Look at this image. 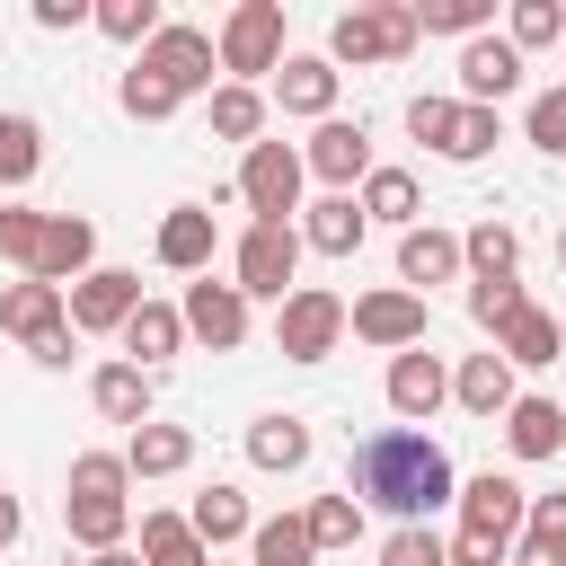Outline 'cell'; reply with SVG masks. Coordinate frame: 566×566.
<instances>
[{
  "label": "cell",
  "mask_w": 566,
  "mask_h": 566,
  "mask_svg": "<svg viewBox=\"0 0 566 566\" xmlns=\"http://www.w3.org/2000/svg\"><path fill=\"white\" fill-rule=\"evenodd\" d=\"M354 504L389 513V522H433L442 504H460V469L433 433L416 424H380L354 442Z\"/></svg>",
  "instance_id": "obj_1"
},
{
  "label": "cell",
  "mask_w": 566,
  "mask_h": 566,
  "mask_svg": "<svg viewBox=\"0 0 566 566\" xmlns=\"http://www.w3.org/2000/svg\"><path fill=\"white\" fill-rule=\"evenodd\" d=\"M531 522V486L522 478H460V531H451V566H513V539Z\"/></svg>",
  "instance_id": "obj_2"
},
{
  "label": "cell",
  "mask_w": 566,
  "mask_h": 566,
  "mask_svg": "<svg viewBox=\"0 0 566 566\" xmlns=\"http://www.w3.org/2000/svg\"><path fill=\"white\" fill-rule=\"evenodd\" d=\"M133 469H124V451H80L71 460V495H62V531L88 548V557H106V548H124V531H133Z\"/></svg>",
  "instance_id": "obj_3"
},
{
  "label": "cell",
  "mask_w": 566,
  "mask_h": 566,
  "mask_svg": "<svg viewBox=\"0 0 566 566\" xmlns=\"http://www.w3.org/2000/svg\"><path fill=\"white\" fill-rule=\"evenodd\" d=\"M416 44H424L416 0H354L327 27V62H407Z\"/></svg>",
  "instance_id": "obj_4"
},
{
  "label": "cell",
  "mask_w": 566,
  "mask_h": 566,
  "mask_svg": "<svg viewBox=\"0 0 566 566\" xmlns=\"http://www.w3.org/2000/svg\"><path fill=\"white\" fill-rule=\"evenodd\" d=\"M354 336V301H336L327 283H292V301L274 310V354L283 363H327Z\"/></svg>",
  "instance_id": "obj_5"
},
{
  "label": "cell",
  "mask_w": 566,
  "mask_h": 566,
  "mask_svg": "<svg viewBox=\"0 0 566 566\" xmlns=\"http://www.w3.org/2000/svg\"><path fill=\"white\" fill-rule=\"evenodd\" d=\"M292 274H301V221H248L239 248H230V283L248 301H292Z\"/></svg>",
  "instance_id": "obj_6"
},
{
  "label": "cell",
  "mask_w": 566,
  "mask_h": 566,
  "mask_svg": "<svg viewBox=\"0 0 566 566\" xmlns=\"http://www.w3.org/2000/svg\"><path fill=\"white\" fill-rule=\"evenodd\" d=\"M212 44H221V71L239 88H256L265 71H283V0H239Z\"/></svg>",
  "instance_id": "obj_7"
},
{
  "label": "cell",
  "mask_w": 566,
  "mask_h": 566,
  "mask_svg": "<svg viewBox=\"0 0 566 566\" xmlns=\"http://www.w3.org/2000/svg\"><path fill=\"white\" fill-rule=\"evenodd\" d=\"M301 186H310V168H301L292 142H256V150L239 159V203H248L256 221H292V212H301Z\"/></svg>",
  "instance_id": "obj_8"
},
{
  "label": "cell",
  "mask_w": 566,
  "mask_h": 566,
  "mask_svg": "<svg viewBox=\"0 0 566 566\" xmlns=\"http://www.w3.org/2000/svg\"><path fill=\"white\" fill-rule=\"evenodd\" d=\"M142 71H159L177 97H195V88H212V71H221V44H212L203 27H186V18H168V27L142 44Z\"/></svg>",
  "instance_id": "obj_9"
},
{
  "label": "cell",
  "mask_w": 566,
  "mask_h": 566,
  "mask_svg": "<svg viewBox=\"0 0 566 566\" xmlns=\"http://www.w3.org/2000/svg\"><path fill=\"white\" fill-rule=\"evenodd\" d=\"M142 310V274L133 265H97L71 283V336H124V318Z\"/></svg>",
  "instance_id": "obj_10"
},
{
  "label": "cell",
  "mask_w": 566,
  "mask_h": 566,
  "mask_svg": "<svg viewBox=\"0 0 566 566\" xmlns=\"http://www.w3.org/2000/svg\"><path fill=\"white\" fill-rule=\"evenodd\" d=\"M301 168H310L327 195H354V186L371 177V133H363V124H345V115H327V124L301 142Z\"/></svg>",
  "instance_id": "obj_11"
},
{
  "label": "cell",
  "mask_w": 566,
  "mask_h": 566,
  "mask_svg": "<svg viewBox=\"0 0 566 566\" xmlns=\"http://www.w3.org/2000/svg\"><path fill=\"white\" fill-rule=\"evenodd\" d=\"M177 310H186V336H195V345H212V354H239V345H248V292H239V283L195 274Z\"/></svg>",
  "instance_id": "obj_12"
},
{
  "label": "cell",
  "mask_w": 566,
  "mask_h": 566,
  "mask_svg": "<svg viewBox=\"0 0 566 566\" xmlns=\"http://www.w3.org/2000/svg\"><path fill=\"white\" fill-rule=\"evenodd\" d=\"M354 336H363V345H380V354L424 345V292H407V283L363 292V301H354Z\"/></svg>",
  "instance_id": "obj_13"
},
{
  "label": "cell",
  "mask_w": 566,
  "mask_h": 566,
  "mask_svg": "<svg viewBox=\"0 0 566 566\" xmlns=\"http://www.w3.org/2000/svg\"><path fill=\"white\" fill-rule=\"evenodd\" d=\"M212 248H221V230H212V212H203V203H168V212H159L150 256H159L168 274H212Z\"/></svg>",
  "instance_id": "obj_14"
},
{
  "label": "cell",
  "mask_w": 566,
  "mask_h": 566,
  "mask_svg": "<svg viewBox=\"0 0 566 566\" xmlns=\"http://www.w3.org/2000/svg\"><path fill=\"white\" fill-rule=\"evenodd\" d=\"M442 398H451V371H442V354H424V345L389 354V416H398V424H424Z\"/></svg>",
  "instance_id": "obj_15"
},
{
  "label": "cell",
  "mask_w": 566,
  "mask_h": 566,
  "mask_svg": "<svg viewBox=\"0 0 566 566\" xmlns=\"http://www.w3.org/2000/svg\"><path fill=\"white\" fill-rule=\"evenodd\" d=\"M53 327H71V292L35 283V274L0 283V336H18V345H44Z\"/></svg>",
  "instance_id": "obj_16"
},
{
  "label": "cell",
  "mask_w": 566,
  "mask_h": 566,
  "mask_svg": "<svg viewBox=\"0 0 566 566\" xmlns=\"http://www.w3.org/2000/svg\"><path fill=\"white\" fill-rule=\"evenodd\" d=\"M513 88H522V53L504 35H469L460 44V106H495Z\"/></svg>",
  "instance_id": "obj_17"
},
{
  "label": "cell",
  "mask_w": 566,
  "mask_h": 566,
  "mask_svg": "<svg viewBox=\"0 0 566 566\" xmlns=\"http://www.w3.org/2000/svg\"><path fill=\"white\" fill-rule=\"evenodd\" d=\"M336 80H345V71H336L327 53H283V71H274V106L327 124V115H336Z\"/></svg>",
  "instance_id": "obj_18"
},
{
  "label": "cell",
  "mask_w": 566,
  "mask_h": 566,
  "mask_svg": "<svg viewBox=\"0 0 566 566\" xmlns=\"http://www.w3.org/2000/svg\"><path fill=\"white\" fill-rule=\"evenodd\" d=\"M80 274H97V221H88V212H53V230H44V265H35V283H53V292H71Z\"/></svg>",
  "instance_id": "obj_19"
},
{
  "label": "cell",
  "mask_w": 566,
  "mask_h": 566,
  "mask_svg": "<svg viewBox=\"0 0 566 566\" xmlns=\"http://www.w3.org/2000/svg\"><path fill=\"white\" fill-rule=\"evenodd\" d=\"M460 265H469V256H460L451 230H433V221L398 230V283H407V292H433V283H451Z\"/></svg>",
  "instance_id": "obj_20"
},
{
  "label": "cell",
  "mask_w": 566,
  "mask_h": 566,
  "mask_svg": "<svg viewBox=\"0 0 566 566\" xmlns=\"http://www.w3.org/2000/svg\"><path fill=\"white\" fill-rule=\"evenodd\" d=\"M495 354L513 363V371H539V363H566V327L539 310V301H522L504 327H495Z\"/></svg>",
  "instance_id": "obj_21"
},
{
  "label": "cell",
  "mask_w": 566,
  "mask_h": 566,
  "mask_svg": "<svg viewBox=\"0 0 566 566\" xmlns=\"http://www.w3.org/2000/svg\"><path fill=\"white\" fill-rule=\"evenodd\" d=\"M124 363H142V371H159L168 354H186V310H168V301H142L133 318H124Z\"/></svg>",
  "instance_id": "obj_22"
},
{
  "label": "cell",
  "mask_w": 566,
  "mask_h": 566,
  "mask_svg": "<svg viewBox=\"0 0 566 566\" xmlns=\"http://www.w3.org/2000/svg\"><path fill=\"white\" fill-rule=\"evenodd\" d=\"M451 398H460L469 416H486V424H504V407H513L522 389H513V363H504V354L486 345V354H469V363L451 371Z\"/></svg>",
  "instance_id": "obj_23"
},
{
  "label": "cell",
  "mask_w": 566,
  "mask_h": 566,
  "mask_svg": "<svg viewBox=\"0 0 566 566\" xmlns=\"http://www.w3.org/2000/svg\"><path fill=\"white\" fill-rule=\"evenodd\" d=\"M88 407H97L106 424L142 433V424H150V371H142V363H97V380H88Z\"/></svg>",
  "instance_id": "obj_24"
},
{
  "label": "cell",
  "mask_w": 566,
  "mask_h": 566,
  "mask_svg": "<svg viewBox=\"0 0 566 566\" xmlns=\"http://www.w3.org/2000/svg\"><path fill=\"white\" fill-rule=\"evenodd\" d=\"M504 442H513V460H557V451H566V407L522 389V398L504 407Z\"/></svg>",
  "instance_id": "obj_25"
},
{
  "label": "cell",
  "mask_w": 566,
  "mask_h": 566,
  "mask_svg": "<svg viewBox=\"0 0 566 566\" xmlns=\"http://www.w3.org/2000/svg\"><path fill=\"white\" fill-rule=\"evenodd\" d=\"M363 203L354 195H318V203H301V248H318V256H354L363 248Z\"/></svg>",
  "instance_id": "obj_26"
},
{
  "label": "cell",
  "mask_w": 566,
  "mask_h": 566,
  "mask_svg": "<svg viewBox=\"0 0 566 566\" xmlns=\"http://www.w3.org/2000/svg\"><path fill=\"white\" fill-rule=\"evenodd\" d=\"M124 469H133V478H177V469H195V433L150 416L142 433H124Z\"/></svg>",
  "instance_id": "obj_27"
},
{
  "label": "cell",
  "mask_w": 566,
  "mask_h": 566,
  "mask_svg": "<svg viewBox=\"0 0 566 566\" xmlns=\"http://www.w3.org/2000/svg\"><path fill=\"white\" fill-rule=\"evenodd\" d=\"M186 522H195V539H203L212 557H221L230 539H248V531H256V513H248V495H239V486H203V495L186 504Z\"/></svg>",
  "instance_id": "obj_28"
},
{
  "label": "cell",
  "mask_w": 566,
  "mask_h": 566,
  "mask_svg": "<svg viewBox=\"0 0 566 566\" xmlns=\"http://www.w3.org/2000/svg\"><path fill=\"white\" fill-rule=\"evenodd\" d=\"M248 460L274 469V478L310 469V424H301V416H256V424H248Z\"/></svg>",
  "instance_id": "obj_29"
},
{
  "label": "cell",
  "mask_w": 566,
  "mask_h": 566,
  "mask_svg": "<svg viewBox=\"0 0 566 566\" xmlns=\"http://www.w3.org/2000/svg\"><path fill=\"white\" fill-rule=\"evenodd\" d=\"M248 566H318V539H310V513H274L248 531Z\"/></svg>",
  "instance_id": "obj_30"
},
{
  "label": "cell",
  "mask_w": 566,
  "mask_h": 566,
  "mask_svg": "<svg viewBox=\"0 0 566 566\" xmlns=\"http://www.w3.org/2000/svg\"><path fill=\"white\" fill-rule=\"evenodd\" d=\"M354 203H363V221H389V230H416V212H424V195H416L407 168H371Z\"/></svg>",
  "instance_id": "obj_31"
},
{
  "label": "cell",
  "mask_w": 566,
  "mask_h": 566,
  "mask_svg": "<svg viewBox=\"0 0 566 566\" xmlns=\"http://www.w3.org/2000/svg\"><path fill=\"white\" fill-rule=\"evenodd\" d=\"M142 566H212L186 513H142Z\"/></svg>",
  "instance_id": "obj_32"
},
{
  "label": "cell",
  "mask_w": 566,
  "mask_h": 566,
  "mask_svg": "<svg viewBox=\"0 0 566 566\" xmlns=\"http://www.w3.org/2000/svg\"><path fill=\"white\" fill-rule=\"evenodd\" d=\"M212 133L256 150V142H265V88H239V80H221V88H212Z\"/></svg>",
  "instance_id": "obj_33"
},
{
  "label": "cell",
  "mask_w": 566,
  "mask_h": 566,
  "mask_svg": "<svg viewBox=\"0 0 566 566\" xmlns=\"http://www.w3.org/2000/svg\"><path fill=\"white\" fill-rule=\"evenodd\" d=\"M460 256H469L478 283H504V274L522 265V230H513V221H478V230L460 239Z\"/></svg>",
  "instance_id": "obj_34"
},
{
  "label": "cell",
  "mask_w": 566,
  "mask_h": 566,
  "mask_svg": "<svg viewBox=\"0 0 566 566\" xmlns=\"http://www.w3.org/2000/svg\"><path fill=\"white\" fill-rule=\"evenodd\" d=\"M44 230H53V212H35V203H0V265L35 274V265H44Z\"/></svg>",
  "instance_id": "obj_35"
},
{
  "label": "cell",
  "mask_w": 566,
  "mask_h": 566,
  "mask_svg": "<svg viewBox=\"0 0 566 566\" xmlns=\"http://www.w3.org/2000/svg\"><path fill=\"white\" fill-rule=\"evenodd\" d=\"M44 168V124L35 115H0V186H27Z\"/></svg>",
  "instance_id": "obj_36"
},
{
  "label": "cell",
  "mask_w": 566,
  "mask_h": 566,
  "mask_svg": "<svg viewBox=\"0 0 566 566\" xmlns=\"http://www.w3.org/2000/svg\"><path fill=\"white\" fill-rule=\"evenodd\" d=\"M522 557H531V566H566V495H531Z\"/></svg>",
  "instance_id": "obj_37"
},
{
  "label": "cell",
  "mask_w": 566,
  "mask_h": 566,
  "mask_svg": "<svg viewBox=\"0 0 566 566\" xmlns=\"http://www.w3.org/2000/svg\"><path fill=\"white\" fill-rule=\"evenodd\" d=\"M115 97H124V115H133V124H168V115L186 106V97H177V88H168L159 71H142V62H133V71L115 80Z\"/></svg>",
  "instance_id": "obj_38"
},
{
  "label": "cell",
  "mask_w": 566,
  "mask_h": 566,
  "mask_svg": "<svg viewBox=\"0 0 566 566\" xmlns=\"http://www.w3.org/2000/svg\"><path fill=\"white\" fill-rule=\"evenodd\" d=\"M504 44H513V53H531V44H566V9H557V0H513Z\"/></svg>",
  "instance_id": "obj_39"
},
{
  "label": "cell",
  "mask_w": 566,
  "mask_h": 566,
  "mask_svg": "<svg viewBox=\"0 0 566 566\" xmlns=\"http://www.w3.org/2000/svg\"><path fill=\"white\" fill-rule=\"evenodd\" d=\"M495 0H416V27L424 35H486Z\"/></svg>",
  "instance_id": "obj_40"
},
{
  "label": "cell",
  "mask_w": 566,
  "mask_h": 566,
  "mask_svg": "<svg viewBox=\"0 0 566 566\" xmlns=\"http://www.w3.org/2000/svg\"><path fill=\"white\" fill-rule=\"evenodd\" d=\"M168 18H159V0H97V35H115V44H150Z\"/></svg>",
  "instance_id": "obj_41"
},
{
  "label": "cell",
  "mask_w": 566,
  "mask_h": 566,
  "mask_svg": "<svg viewBox=\"0 0 566 566\" xmlns=\"http://www.w3.org/2000/svg\"><path fill=\"white\" fill-rule=\"evenodd\" d=\"M310 539H318V548H354V539H363V504H354V486L310 504Z\"/></svg>",
  "instance_id": "obj_42"
},
{
  "label": "cell",
  "mask_w": 566,
  "mask_h": 566,
  "mask_svg": "<svg viewBox=\"0 0 566 566\" xmlns=\"http://www.w3.org/2000/svg\"><path fill=\"white\" fill-rule=\"evenodd\" d=\"M522 133H531V150L566 159V80H557V88H539V97L522 106Z\"/></svg>",
  "instance_id": "obj_43"
},
{
  "label": "cell",
  "mask_w": 566,
  "mask_h": 566,
  "mask_svg": "<svg viewBox=\"0 0 566 566\" xmlns=\"http://www.w3.org/2000/svg\"><path fill=\"white\" fill-rule=\"evenodd\" d=\"M380 566H451V539H433V522H398L380 539Z\"/></svg>",
  "instance_id": "obj_44"
},
{
  "label": "cell",
  "mask_w": 566,
  "mask_h": 566,
  "mask_svg": "<svg viewBox=\"0 0 566 566\" xmlns=\"http://www.w3.org/2000/svg\"><path fill=\"white\" fill-rule=\"evenodd\" d=\"M486 150H495V106H460V115H451L442 159H460V168H469V159H486Z\"/></svg>",
  "instance_id": "obj_45"
},
{
  "label": "cell",
  "mask_w": 566,
  "mask_h": 566,
  "mask_svg": "<svg viewBox=\"0 0 566 566\" xmlns=\"http://www.w3.org/2000/svg\"><path fill=\"white\" fill-rule=\"evenodd\" d=\"M522 301H531V292H522V283H513V274H504V283H469V318H478V327H486V336H495V327H504V318H513V310H522Z\"/></svg>",
  "instance_id": "obj_46"
},
{
  "label": "cell",
  "mask_w": 566,
  "mask_h": 566,
  "mask_svg": "<svg viewBox=\"0 0 566 566\" xmlns=\"http://www.w3.org/2000/svg\"><path fill=\"white\" fill-rule=\"evenodd\" d=\"M451 115H460V97H407V133H416L424 150L451 142Z\"/></svg>",
  "instance_id": "obj_47"
},
{
  "label": "cell",
  "mask_w": 566,
  "mask_h": 566,
  "mask_svg": "<svg viewBox=\"0 0 566 566\" xmlns=\"http://www.w3.org/2000/svg\"><path fill=\"white\" fill-rule=\"evenodd\" d=\"M35 27L44 35H71V27H97V9L88 0H35Z\"/></svg>",
  "instance_id": "obj_48"
},
{
  "label": "cell",
  "mask_w": 566,
  "mask_h": 566,
  "mask_svg": "<svg viewBox=\"0 0 566 566\" xmlns=\"http://www.w3.org/2000/svg\"><path fill=\"white\" fill-rule=\"evenodd\" d=\"M27 354H35L44 371H71V327H53V336H44V345H27Z\"/></svg>",
  "instance_id": "obj_49"
},
{
  "label": "cell",
  "mask_w": 566,
  "mask_h": 566,
  "mask_svg": "<svg viewBox=\"0 0 566 566\" xmlns=\"http://www.w3.org/2000/svg\"><path fill=\"white\" fill-rule=\"evenodd\" d=\"M18 531H27V513H18V495L0 486V557H9V539H18Z\"/></svg>",
  "instance_id": "obj_50"
},
{
  "label": "cell",
  "mask_w": 566,
  "mask_h": 566,
  "mask_svg": "<svg viewBox=\"0 0 566 566\" xmlns=\"http://www.w3.org/2000/svg\"><path fill=\"white\" fill-rule=\"evenodd\" d=\"M88 566H142V548H106V557H88Z\"/></svg>",
  "instance_id": "obj_51"
},
{
  "label": "cell",
  "mask_w": 566,
  "mask_h": 566,
  "mask_svg": "<svg viewBox=\"0 0 566 566\" xmlns=\"http://www.w3.org/2000/svg\"><path fill=\"white\" fill-rule=\"evenodd\" d=\"M557 265H566V221H557Z\"/></svg>",
  "instance_id": "obj_52"
},
{
  "label": "cell",
  "mask_w": 566,
  "mask_h": 566,
  "mask_svg": "<svg viewBox=\"0 0 566 566\" xmlns=\"http://www.w3.org/2000/svg\"><path fill=\"white\" fill-rule=\"evenodd\" d=\"M513 566H531V557H513Z\"/></svg>",
  "instance_id": "obj_53"
},
{
  "label": "cell",
  "mask_w": 566,
  "mask_h": 566,
  "mask_svg": "<svg viewBox=\"0 0 566 566\" xmlns=\"http://www.w3.org/2000/svg\"><path fill=\"white\" fill-rule=\"evenodd\" d=\"M212 566H221V557H212Z\"/></svg>",
  "instance_id": "obj_54"
}]
</instances>
